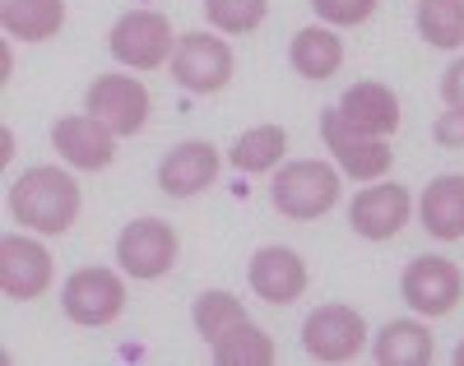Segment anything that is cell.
Instances as JSON below:
<instances>
[{
  "mask_svg": "<svg viewBox=\"0 0 464 366\" xmlns=\"http://www.w3.org/2000/svg\"><path fill=\"white\" fill-rule=\"evenodd\" d=\"M10 214L19 218V227L61 236L80 218V186H74V177H65L56 168H28L10 186Z\"/></svg>",
  "mask_w": 464,
  "mask_h": 366,
  "instance_id": "6da1fadb",
  "label": "cell"
},
{
  "mask_svg": "<svg viewBox=\"0 0 464 366\" xmlns=\"http://www.w3.org/2000/svg\"><path fill=\"white\" fill-rule=\"evenodd\" d=\"M339 205V172L330 162H288L275 181V209L284 218H297V223H312L321 214H330Z\"/></svg>",
  "mask_w": 464,
  "mask_h": 366,
  "instance_id": "7a4b0ae2",
  "label": "cell"
},
{
  "mask_svg": "<svg viewBox=\"0 0 464 366\" xmlns=\"http://www.w3.org/2000/svg\"><path fill=\"white\" fill-rule=\"evenodd\" d=\"M107 47H111L116 61L130 65V70H159L168 61V52H177V37H172L168 14H159V10H130V14L116 19Z\"/></svg>",
  "mask_w": 464,
  "mask_h": 366,
  "instance_id": "3957f363",
  "label": "cell"
},
{
  "mask_svg": "<svg viewBox=\"0 0 464 366\" xmlns=\"http://www.w3.org/2000/svg\"><path fill=\"white\" fill-rule=\"evenodd\" d=\"M61 306L74 324H89V330H98V324H111L116 315L126 311V283L121 274L111 269H74L65 278L61 288Z\"/></svg>",
  "mask_w": 464,
  "mask_h": 366,
  "instance_id": "277c9868",
  "label": "cell"
},
{
  "mask_svg": "<svg viewBox=\"0 0 464 366\" xmlns=\"http://www.w3.org/2000/svg\"><path fill=\"white\" fill-rule=\"evenodd\" d=\"M362 343H367V324L353 306L330 302L302 320V348L316 361H348L362 352Z\"/></svg>",
  "mask_w": 464,
  "mask_h": 366,
  "instance_id": "5b68a950",
  "label": "cell"
},
{
  "mask_svg": "<svg viewBox=\"0 0 464 366\" xmlns=\"http://www.w3.org/2000/svg\"><path fill=\"white\" fill-rule=\"evenodd\" d=\"M321 135H325V149L339 158V168L353 177V181H376V177L391 172V162H395L391 144L372 140V135H358V130L339 116V107H325V111H321Z\"/></svg>",
  "mask_w": 464,
  "mask_h": 366,
  "instance_id": "8992f818",
  "label": "cell"
},
{
  "mask_svg": "<svg viewBox=\"0 0 464 366\" xmlns=\"http://www.w3.org/2000/svg\"><path fill=\"white\" fill-rule=\"evenodd\" d=\"M116 265L130 278H163L177 265V232L163 218H135L116 236Z\"/></svg>",
  "mask_w": 464,
  "mask_h": 366,
  "instance_id": "52a82bcc",
  "label": "cell"
},
{
  "mask_svg": "<svg viewBox=\"0 0 464 366\" xmlns=\"http://www.w3.org/2000/svg\"><path fill=\"white\" fill-rule=\"evenodd\" d=\"M172 74L186 93H218L232 79V52L214 33H186L172 52Z\"/></svg>",
  "mask_w": 464,
  "mask_h": 366,
  "instance_id": "ba28073f",
  "label": "cell"
},
{
  "mask_svg": "<svg viewBox=\"0 0 464 366\" xmlns=\"http://www.w3.org/2000/svg\"><path fill=\"white\" fill-rule=\"evenodd\" d=\"M400 293H404V302H409L418 315H450L455 302L464 297V278H459V269H455L450 260H441V255H418V260L404 269V278H400Z\"/></svg>",
  "mask_w": 464,
  "mask_h": 366,
  "instance_id": "9c48e42d",
  "label": "cell"
},
{
  "mask_svg": "<svg viewBox=\"0 0 464 366\" xmlns=\"http://www.w3.org/2000/svg\"><path fill=\"white\" fill-rule=\"evenodd\" d=\"M89 116H98L111 135H135L149 120V93L130 74H98L89 89Z\"/></svg>",
  "mask_w": 464,
  "mask_h": 366,
  "instance_id": "30bf717a",
  "label": "cell"
},
{
  "mask_svg": "<svg viewBox=\"0 0 464 366\" xmlns=\"http://www.w3.org/2000/svg\"><path fill=\"white\" fill-rule=\"evenodd\" d=\"M52 283V255L43 241L33 236H5L0 241V288L10 302H33L43 297Z\"/></svg>",
  "mask_w": 464,
  "mask_h": 366,
  "instance_id": "8fae6325",
  "label": "cell"
},
{
  "mask_svg": "<svg viewBox=\"0 0 464 366\" xmlns=\"http://www.w3.org/2000/svg\"><path fill=\"white\" fill-rule=\"evenodd\" d=\"M246 278H251V293L260 302H269V306H288V302H297L306 293V265L288 246H260L251 255Z\"/></svg>",
  "mask_w": 464,
  "mask_h": 366,
  "instance_id": "7c38bea8",
  "label": "cell"
},
{
  "mask_svg": "<svg viewBox=\"0 0 464 366\" xmlns=\"http://www.w3.org/2000/svg\"><path fill=\"white\" fill-rule=\"evenodd\" d=\"M409 209L413 199L404 186H372V190H358L353 195V209H348V227L367 241H391L404 223H409Z\"/></svg>",
  "mask_w": 464,
  "mask_h": 366,
  "instance_id": "4fadbf2b",
  "label": "cell"
},
{
  "mask_svg": "<svg viewBox=\"0 0 464 366\" xmlns=\"http://www.w3.org/2000/svg\"><path fill=\"white\" fill-rule=\"evenodd\" d=\"M52 144H56V153L70 162V168H84V172L107 168L111 153H116V135L89 111L84 116H61L56 130H52Z\"/></svg>",
  "mask_w": 464,
  "mask_h": 366,
  "instance_id": "5bb4252c",
  "label": "cell"
},
{
  "mask_svg": "<svg viewBox=\"0 0 464 366\" xmlns=\"http://www.w3.org/2000/svg\"><path fill=\"white\" fill-rule=\"evenodd\" d=\"M339 116L358 135L385 140V135L400 130V98L385 89V84H376V79H367V84H353V89L339 98Z\"/></svg>",
  "mask_w": 464,
  "mask_h": 366,
  "instance_id": "9a60e30c",
  "label": "cell"
},
{
  "mask_svg": "<svg viewBox=\"0 0 464 366\" xmlns=\"http://www.w3.org/2000/svg\"><path fill=\"white\" fill-rule=\"evenodd\" d=\"M214 177H218V149L205 140H186L159 162V186L163 195H177V199L200 195Z\"/></svg>",
  "mask_w": 464,
  "mask_h": 366,
  "instance_id": "2e32d148",
  "label": "cell"
},
{
  "mask_svg": "<svg viewBox=\"0 0 464 366\" xmlns=\"http://www.w3.org/2000/svg\"><path fill=\"white\" fill-rule=\"evenodd\" d=\"M422 227L441 241H459L464 236V177H437L422 190Z\"/></svg>",
  "mask_w": 464,
  "mask_h": 366,
  "instance_id": "e0dca14e",
  "label": "cell"
},
{
  "mask_svg": "<svg viewBox=\"0 0 464 366\" xmlns=\"http://www.w3.org/2000/svg\"><path fill=\"white\" fill-rule=\"evenodd\" d=\"M372 357H376V366H428L432 361V334H428V324H418V320H391L376 334Z\"/></svg>",
  "mask_w": 464,
  "mask_h": 366,
  "instance_id": "ac0fdd59",
  "label": "cell"
},
{
  "mask_svg": "<svg viewBox=\"0 0 464 366\" xmlns=\"http://www.w3.org/2000/svg\"><path fill=\"white\" fill-rule=\"evenodd\" d=\"M0 24L19 43H47L65 24V0H5L0 5Z\"/></svg>",
  "mask_w": 464,
  "mask_h": 366,
  "instance_id": "d6986e66",
  "label": "cell"
},
{
  "mask_svg": "<svg viewBox=\"0 0 464 366\" xmlns=\"http://www.w3.org/2000/svg\"><path fill=\"white\" fill-rule=\"evenodd\" d=\"M288 61H293V70L302 79H316V84H321V79L339 74L343 43H339V33H330V28H302L293 37V47H288Z\"/></svg>",
  "mask_w": 464,
  "mask_h": 366,
  "instance_id": "ffe728a7",
  "label": "cell"
},
{
  "mask_svg": "<svg viewBox=\"0 0 464 366\" xmlns=\"http://www.w3.org/2000/svg\"><path fill=\"white\" fill-rule=\"evenodd\" d=\"M209 348H214L218 366H269V361H275V339H269L265 330H256L251 320L232 324V330L218 334Z\"/></svg>",
  "mask_w": 464,
  "mask_h": 366,
  "instance_id": "44dd1931",
  "label": "cell"
},
{
  "mask_svg": "<svg viewBox=\"0 0 464 366\" xmlns=\"http://www.w3.org/2000/svg\"><path fill=\"white\" fill-rule=\"evenodd\" d=\"M418 33L441 52L464 47V0H418Z\"/></svg>",
  "mask_w": 464,
  "mask_h": 366,
  "instance_id": "7402d4cb",
  "label": "cell"
},
{
  "mask_svg": "<svg viewBox=\"0 0 464 366\" xmlns=\"http://www.w3.org/2000/svg\"><path fill=\"white\" fill-rule=\"evenodd\" d=\"M284 149H288L284 126H256V130L237 135V144H232L227 158H232V168H237V172H269L284 158Z\"/></svg>",
  "mask_w": 464,
  "mask_h": 366,
  "instance_id": "603a6c76",
  "label": "cell"
},
{
  "mask_svg": "<svg viewBox=\"0 0 464 366\" xmlns=\"http://www.w3.org/2000/svg\"><path fill=\"white\" fill-rule=\"evenodd\" d=\"M196 330H200V339H218V334H227L232 324H242L246 320V311H242V302L232 297V293H223V288H209V293H200L196 297Z\"/></svg>",
  "mask_w": 464,
  "mask_h": 366,
  "instance_id": "cb8c5ba5",
  "label": "cell"
},
{
  "mask_svg": "<svg viewBox=\"0 0 464 366\" xmlns=\"http://www.w3.org/2000/svg\"><path fill=\"white\" fill-rule=\"evenodd\" d=\"M265 10H269V0H205L209 24L223 28V33H251V28H260Z\"/></svg>",
  "mask_w": 464,
  "mask_h": 366,
  "instance_id": "d4e9b609",
  "label": "cell"
},
{
  "mask_svg": "<svg viewBox=\"0 0 464 366\" xmlns=\"http://www.w3.org/2000/svg\"><path fill=\"white\" fill-rule=\"evenodd\" d=\"M312 5H316L321 19H330L339 28H353V24H362L376 10V0H312Z\"/></svg>",
  "mask_w": 464,
  "mask_h": 366,
  "instance_id": "484cf974",
  "label": "cell"
},
{
  "mask_svg": "<svg viewBox=\"0 0 464 366\" xmlns=\"http://www.w3.org/2000/svg\"><path fill=\"white\" fill-rule=\"evenodd\" d=\"M432 140H437L441 149H464V107H450L446 116H437Z\"/></svg>",
  "mask_w": 464,
  "mask_h": 366,
  "instance_id": "4316f807",
  "label": "cell"
},
{
  "mask_svg": "<svg viewBox=\"0 0 464 366\" xmlns=\"http://www.w3.org/2000/svg\"><path fill=\"white\" fill-rule=\"evenodd\" d=\"M441 98H446V107H464V61H455L441 74Z\"/></svg>",
  "mask_w": 464,
  "mask_h": 366,
  "instance_id": "83f0119b",
  "label": "cell"
},
{
  "mask_svg": "<svg viewBox=\"0 0 464 366\" xmlns=\"http://www.w3.org/2000/svg\"><path fill=\"white\" fill-rule=\"evenodd\" d=\"M455 366H464V343H459V348H455Z\"/></svg>",
  "mask_w": 464,
  "mask_h": 366,
  "instance_id": "f1b7e54d",
  "label": "cell"
}]
</instances>
